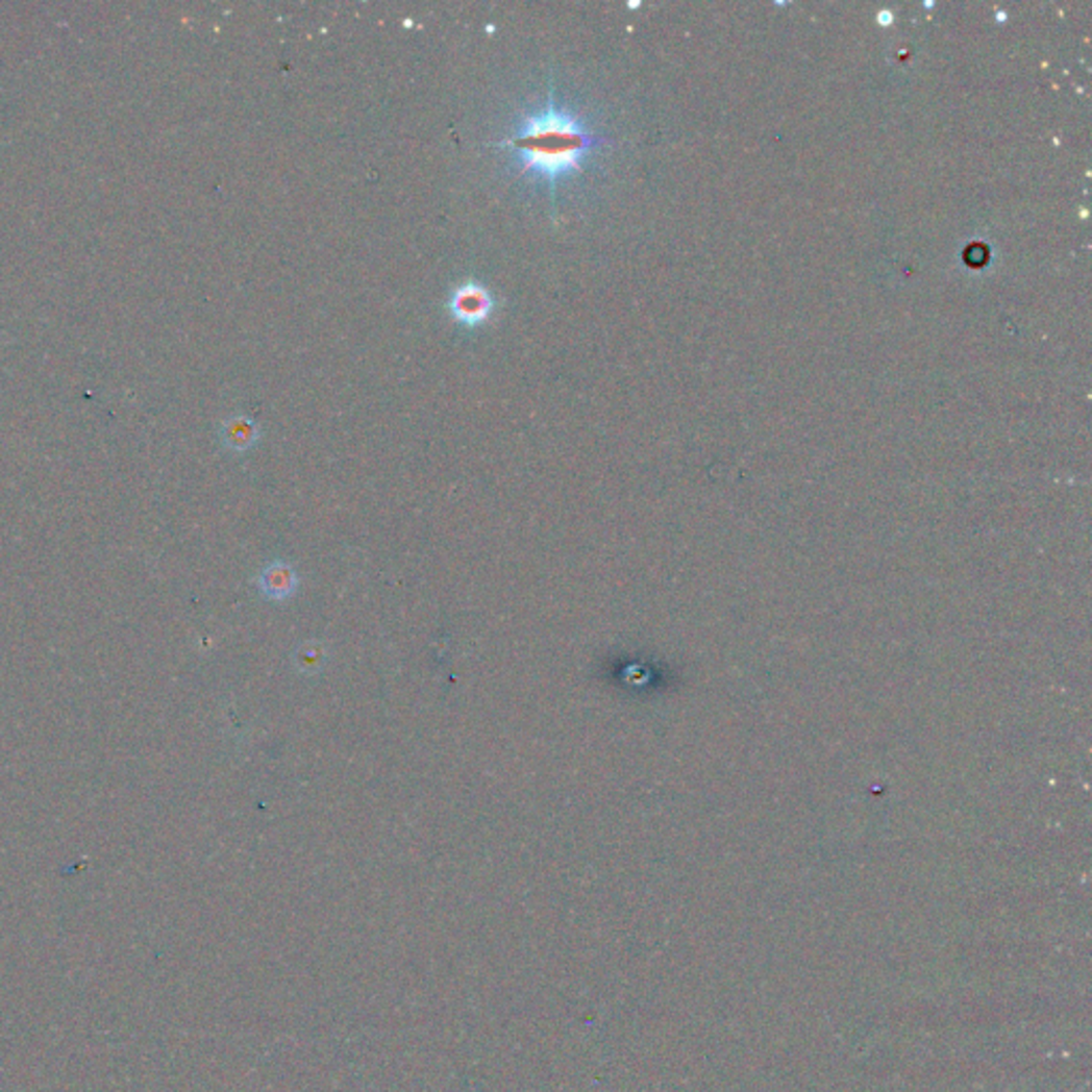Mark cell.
I'll return each instance as SVG.
<instances>
[{
  "label": "cell",
  "mask_w": 1092,
  "mask_h": 1092,
  "mask_svg": "<svg viewBox=\"0 0 1092 1092\" xmlns=\"http://www.w3.org/2000/svg\"><path fill=\"white\" fill-rule=\"evenodd\" d=\"M220 436H222V442H224L226 448L242 452V450H248L256 442L258 427L250 419H246V417H235V419L226 421L222 425Z\"/></svg>",
  "instance_id": "obj_4"
},
{
  "label": "cell",
  "mask_w": 1092,
  "mask_h": 1092,
  "mask_svg": "<svg viewBox=\"0 0 1092 1092\" xmlns=\"http://www.w3.org/2000/svg\"><path fill=\"white\" fill-rule=\"evenodd\" d=\"M448 309L454 321H460L462 325H480L493 309V297L482 284L466 282L450 295Z\"/></svg>",
  "instance_id": "obj_2"
},
{
  "label": "cell",
  "mask_w": 1092,
  "mask_h": 1092,
  "mask_svg": "<svg viewBox=\"0 0 1092 1092\" xmlns=\"http://www.w3.org/2000/svg\"><path fill=\"white\" fill-rule=\"evenodd\" d=\"M591 142L594 134L572 114L557 107L551 93L542 111L527 116L513 134L493 146L511 148L523 171L542 175L555 189L562 177L580 171Z\"/></svg>",
  "instance_id": "obj_1"
},
{
  "label": "cell",
  "mask_w": 1092,
  "mask_h": 1092,
  "mask_svg": "<svg viewBox=\"0 0 1092 1092\" xmlns=\"http://www.w3.org/2000/svg\"><path fill=\"white\" fill-rule=\"evenodd\" d=\"M297 572L289 562L276 560L258 574V589L267 600L284 602L297 591Z\"/></svg>",
  "instance_id": "obj_3"
},
{
  "label": "cell",
  "mask_w": 1092,
  "mask_h": 1092,
  "mask_svg": "<svg viewBox=\"0 0 1092 1092\" xmlns=\"http://www.w3.org/2000/svg\"><path fill=\"white\" fill-rule=\"evenodd\" d=\"M325 662H327V651L321 643H303L295 653V668L307 676L321 672Z\"/></svg>",
  "instance_id": "obj_5"
}]
</instances>
